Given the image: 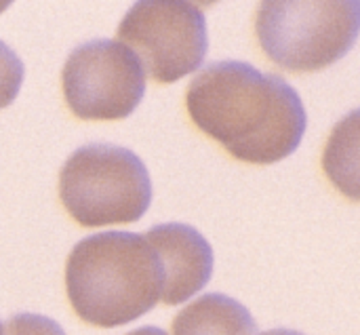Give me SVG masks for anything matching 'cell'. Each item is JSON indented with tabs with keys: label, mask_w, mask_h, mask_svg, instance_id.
I'll return each mask as SVG.
<instances>
[{
	"label": "cell",
	"mask_w": 360,
	"mask_h": 335,
	"mask_svg": "<svg viewBox=\"0 0 360 335\" xmlns=\"http://www.w3.org/2000/svg\"><path fill=\"white\" fill-rule=\"evenodd\" d=\"M186 108L205 135L251 165L285 160L308 127L304 101L283 76L236 59L202 68L188 87Z\"/></svg>",
	"instance_id": "1"
},
{
	"label": "cell",
	"mask_w": 360,
	"mask_h": 335,
	"mask_svg": "<svg viewBox=\"0 0 360 335\" xmlns=\"http://www.w3.org/2000/svg\"><path fill=\"white\" fill-rule=\"evenodd\" d=\"M158 255L135 232H99L82 239L65 264V291L89 325L112 329L150 312L162 296Z\"/></svg>",
	"instance_id": "2"
},
{
	"label": "cell",
	"mask_w": 360,
	"mask_h": 335,
	"mask_svg": "<svg viewBox=\"0 0 360 335\" xmlns=\"http://www.w3.org/2000/svg\"><path fill=\"white\" fill-rule=\"evenodd\" d=\"M359 30V0H268L255 17L262 51L289 72L333 65L354 46Z\"/></svg>",
	"instance_id": "3"
},
{
	"label": "cell",
	"mask_w": 360,
	"mask_h": 335,
	"mask_svg": "<svg viewBox=\"0 0 360 335\" xmlns=\"http://www.w3.org/2000/svg\"><path fill=\"white\" fill-rule=\"evenodd\" d=\"M59 198L84 228L137 222L152 203V179L143 160L127 148L89 144L61 167Z\"/></svg>",
	"instance_id": "4"
},
{
	"label": "cell",
	"mask_w": 360,
	"mask_h": 335,
	"mask_svg": "<svg viewBox=\"0 0 360 335\" xmlns=\"http://www.w3.org/2000/svg\"><path fill=\"white\" fill-rule=\"evenodd\" d=\"M152 80L171 84L198 70L209 49L207 19L198 4L186 0L135 2L116 30Z\"/></svg>",
	"instance_id": "5"
},
{
	"label": "cell",
	"mask_w": 360,
	"mask_h": 335,
	"mask_svg": "<svg viewBox=\"0 0 360 335\" xmlns=\"http://www.w3.org/2000/svg\"><path fill=\"white\" fill-rule=\"evenodd\" d=\"M63 97L80 120H122L146 95V74L137 57L116 40L76 46L61 72Z\"/></svg>",
	"instance_id": "6"
},
{
	"label": "cell",
	"mask_w": 360,
	"mask_h": 335,
	"mask_svg": "<svg viewBox=\"0 0 360 335\" xmlns=\"http://www.w3.org/2000/svg\"><path fill=\"white\" fill-rule=\"evenodd\" d=\"M146 241L162 268V296L167 306H177L196 296L213 277V249L209 241L188 224H158L146 232Z\"/></svg>",
	"instance_id": "7"
},
{
	"label": "cell",
	"mask_w": 360,
	"mask_h": 335,
	"mask_svg": "<svg viewBox=\"0 0 360 335\" xmlns=\"http://www.w3.org/2000/svg\"><path fill=\"white\" fill-rule=\"evenodd\" d=\"M173 335H257V325L234 298L207 293L173 319Z\"/></svg>",
	"instance_id": "8"
},
{
	"label": "cell",
	"mask_w": 360,
	"mask_h": 335,
	"mask_svg": "<svg viewBox=\"0 0 360 335\" xmlns=\"http://www.w3.org/2000/svg\"><path fill=\"white\" fill-rule=\"evenodd\" d=\"M359 110H354L346 120H342L335 131L333 137L325 150V171L329 173V177L335 182V186L350 194L354 201L359 198L356 194V186H359Z\"/></svg>",
	"instance_id": "9"
},
{
	"label": "cell",
	"mask_w": 360,
	"mask_h": 335,
	"mask_svg": "<svg viewBox=\"0 0 360 335\" xmlns=\"http://www.w3.org/2000/svg\"><path fill=\"white\" fill-rule=\"evenodd\" d=\"M25 68L23 61L17 57V53L0 40V110L8 108L23 84Z\"/></svg>",
	"instance_id": "10"
},
{
	"label": "cell",
	"mask_w": 360,
	"mask_h": 335,
	"mask_svg": "<svg viewBox=\"0 0 360 335\" xmlns=\"http://www.w3.org/2000/svg\"><path fill=\"white\" fill-rule=\"evenodd\" d=\"M0 335H65V331L49 317L23 312L8 319Z\"/></svg>",
	"instance_id": "11"
},
{
	"label": "cell",
	"mask_w": 360,
	"mask_h": 335,
	"mask_svg": "<svg viewBox=\"0 0 360 335\" xmlns=\"http://www.w3.org/2000/svg\"><path fill=\"white\" fill-rule=\"evenodd\" d=\"M127 335H167L162 329H158V327H139V329H135V331H131V334Z\"/></svg>",
	"instance_id": "12"
},
{
	"label": "cell",
	"mask_w": 360,
	"mask_h": 335,
	"mask_svg": "<svg viewBox=\"0 0 360 335\" xmlns=\"http://www.w3.org/2000/svg\"><path fill=\"white\" fill-rule=\"evenodd\" d=\"M259 335H304V334H300V331H291V329H272V331H266V334H259Z\"/></svg>",
	"instance_id": "13"
},
{
	"label": "cell",
	"mask_w": 360,
	"mask_h": 335,
	"mask_svg": "<svg viewBox=\"0 0 360 335\" xmlns=\"http://www.w3.org/2000/svg\"><path fill=\"white\" fill-rule=\"evenodd\" d=\"M0 331H2V325H0Z\"/></svg>",
	"instance_id": "14"
}]
</instances>
